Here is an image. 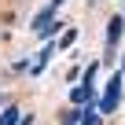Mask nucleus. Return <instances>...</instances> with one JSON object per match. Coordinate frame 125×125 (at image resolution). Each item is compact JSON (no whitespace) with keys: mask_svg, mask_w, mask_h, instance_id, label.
Returning <instances> with one entry per match:
<instances>
[{"mask_svg":"<svg viewBox=\"0 0 125 125\" xmlns=\"http://www.w3.org/2000/svg\"><path fill=\"white\" fill-rule=\"evenodd\" d=\"M121 77H125V74H110V77H107V92H103V96H99V103H96V107H99V114H114V110L121 107V88H125V81H121Z\"/></svg>","mask_w":125,"mask_h":125,"instance_id":"nucleus-1","label":"nucleus"},{"mask_svg":"<svg viewBox=\"0 0 125 125\" xmlns=\"http://www.w3.org/2000/svg\"><path fill=\"white\" fill-rule=\"evenodd\" d=\"M88 103H99V99L92 96V85H85V81L74 85V88H70V107H81V110H85Z\"/></svg>","mask_w":125,"mask_h":125,"instance_id":"nucleus-2","label":"nucleus"},{"mask_svg":"<svg viewBox=\"0 0 125 125\" xmlns=\"http://www.w3.org/2000/svg\"><path fill=\"white\" fill-rule=\"evenodd\" d=\"M55 52H59V48H55V44H52V41H48V44H44V48H41V52H37V59H33V62H30V74H41V70H44V66H48V62H52V55H55Z\"/></svg>","mask_w":125,"mask_h":125,"instance_id":"nucleus-3","label":"nucleus"},{"mask_svg":"<svg viewBox=\"0 0 125 125\" xmlns=\"http://www.w3.org/2000/svg\"><path fill=\"white\" fill-rule=\"evenodd\" d=\"M121 33H125V15H114V19H110V26H107V48H118Z\"/></svg>","mask_w":125,"mask_h":125,"instance_id":"nucleus-4","label":"nucleus"},{"mask_svg":"<svg viewBox=\"0 0 125 125\" xmlns=\"http://www.w3.org/2000/svg\"><path fill=\"white\" fill-rule=\"evenodd\" d=\"M59 125H81V107H70V110H62Z\"/></svg>","mask_w":125,"mask_h":125,"instance_id":"nucleus-5","label":"nucleus"},{"mask_svg":"<svg viewBox=\"0 0 125 125\" xmlns=\"http://www.w3.org/2000/svg\"><path fill=\"white\" fill-rule=\"evenodd\" d=\"M96 74H99V62H88L85 74H81V81H85V85H96Z\"/></svg>","mask_w":125,"mask_h":125,"instance_id":"nucleus-6","label":"nucleus"},{"mask_svg":"<svg viewBox=\"0 0 125 125\" xmlns=\"http://www.w3.org/2000/svg\"><path fill=\"white\" fill-rule=\"evenodd\" d=\"M0 125H19V107H8L0 114Z\"/></svg>","mask_w":125,"mask_h":125,"instance_id":"nucleus-7","label":"nucleus"},{"mask_svg":"<svg viewBox=\"0 0 125 125\" xmlns=\"http://www.w3.org/2000/svg\"><path fill=\"white\" fill-rule=\"evenodd\" d=\"M74 41H77V30H66V33L59 37V44H55V48H70Z\"/></svg>","mask_w":125,"mask_h":125,"instance_id":"nucleus-8","label":"nucleus"},{"mask_svg":"<svg viewBox=\"0 0 125 125\" xmlns=\"http://www.w3.org/2000/svg\"><path fill=\"white\" fill-rule=\"evenodd\" d=\"M81 125H99V114H92V110H81Z\"/></svg>","mask_w":125,"mask_h":125,"instance_id":"nucleus-9","label":"nucleus"},{"mask_svg":"<svg viewBox=\"0 0 125 125\" xmlns=\"http://www.w3.org/2000/svg\"><path fill=\"white\" fill-rule=\"evenodd\" d=\"M59 4H62V0H52V8H59Z\"/></svg>","mask_w":125,"mask_h":125,"instance_id":"nucleus-10","label":"nucleus"},{"mask_svg":"<svg viewBox=\"0 0 125 125\" xmlns=\"http://www.w3.org/2000/svg\"><path fill=\"white\" fill-rule=\"evenodd\" d=\"M121 74H125V55H121Z\"/></svg>","mask_w":125,"mask_h":125,"instance_id":"nucleus-11","label":"nucleus"}]
</instances>
